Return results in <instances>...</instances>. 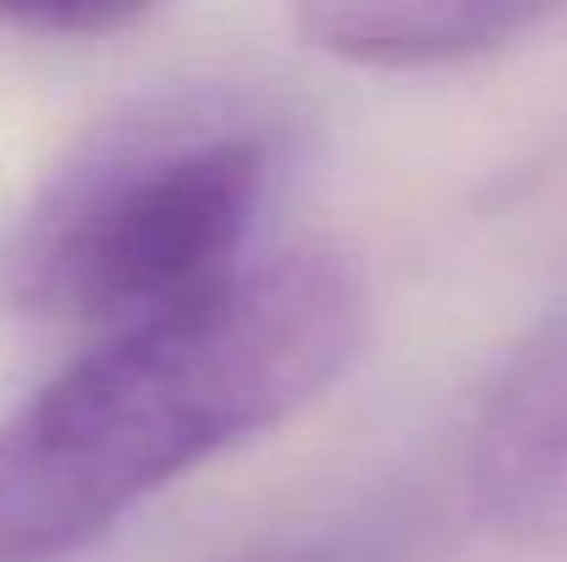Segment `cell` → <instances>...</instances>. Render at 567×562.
<instances>
[{"mask_svg":"<svg viewBox=\"0 0 567 562\" xmlns=\"http://www.w3.org/2000/svg\"><path fill=\"white\" fill-rule=\"evenodd\" d=\"M364 337L348 259L298 248L111 331L0 425V562H61L144 497L309 408Z\"/></svg>","mask_w":567,"mask_h":562,"instance_id":"obj_1","label":"cell"},{"mask_svg":"<svg viewBox=\"0 0 567 562\" xmlns=\"http://www.w3.org/2000/svg\"><path fill=\"white\" fill-rule=\"evenodd\" d=\"M567 0H298V33L359 67H446L502 50Z\"/></svg>","mask_w":567,"mask_h":562,"instance_id":"obj_4","label":"cell"},{"mask_svg":"<svg viewBox=\"0 0 567 562\" xmlns=\"http://www.w3.org/2000/svg\"><path fill=\"white\" fill-rule=\"evenodd\" d=\"M468 491L502 530H535L567 508V298L524 331L485 386Z\"/></svg>","mask_w":567,"mask_h":562,"instance_id":"obj_3","label":"cell"},{"mask_svg":"<svg viewBox=\"0 0 567 562\" xmlns=\"http://www.w3.org/2000/svg\"><path fill=\"white\" fill-rule=\"evenodd\" d=\"M161 0H0V22L44 39H105L150 17Z\"/></svg>","mask_w":567,"mask_h":562,"instance_id":"obj_6","label":"cell"},{"mask_svg":"<svg viewBox=\"0 0 567 562\" xmlns=\"http://www.w3.org/2000/svg\"><path fill=\"white\" fill-rule=\"evenodd\" d=\"M413 558V524L402 513H359L348 524L309 530L298 541L265 546L243 562H408Z\"/></svg>","mask_w":567,"mask_h":562,"instance_id":"obj_5","label":"cell"},{"mask_svg":"<svg viewBox=\"0 0 567 562\" xmlns=\"http://www.w3.org/2000/svg\"><path fill=\"white\" fill-rule=\"evenodd\" d=\"M281 139L237 100H161L94 133L28 210L6 293L61 326L127 331L243 270Z\"/></svg>","mask_w":567,"mask_h":562,"instance_id":"obj_2","label":"cell"}]
</instances>
